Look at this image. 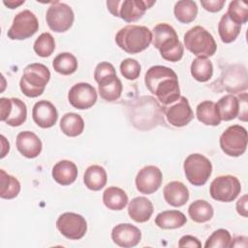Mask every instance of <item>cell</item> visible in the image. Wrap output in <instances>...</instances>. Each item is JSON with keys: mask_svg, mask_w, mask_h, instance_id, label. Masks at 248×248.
<instances>
[{"mask_svg": "<svg viewBox=\"0 0 248 248\" xmlns=\"http://www.w3.org/2000/svg\"><path fill=\"white\" fill-rule=\"evenodd\" d=\"M144 82L147 89L163 105L173 104L180 98L177 75L169 67L152 66L145 73Z\"/></svg>", "mask_w": 248, "mask_h": 248, "instance_id": "1", "label": "cell"}, {"mask_svg": "<svg viewBox=\"0 0 248 248\" xmlns=\"http://www.w3.org/2000/svg\"><path fill=\"white\" fill-rule=\"evenodd\" d=\"M152 44L167 61L177 62L183 56L184 47L178 40L174 28L168 23H159L154 26Z\"/></svg>", "mask_w": 248, "mask_h": 248, "instance_id": "2", "label": "cell"}, {"mask_svg": "<svg viewBox=\"0 0 248 248\" xmlns=\"http://www.w3.org/2000/svg\"><path fill=\"white\" fill-rule=\"evenodd\" d=\"M152 42V32L141 25H127L115 35V43L127 53L136 54L146 49Z\"/></svg>", "mask_w": 248, "mask_h": 248, "instance_id": "3", "label": "cell"}, {"mask_svg": "<svg viewBox=\"0 0 248 248\" xmlns=\"http://www.w3.org/2000/svg\"><path fill=\"white\" fill-rule=\"evenodd\" d=\"M49 78L50 72L46 66L41 63H32L23 70L19 81L20 90L27 97H38L44 93Z\"/></svg>", "mask_w": 248, "mask_h": 248, "instance_id": "4", "label": "cell"}, {"mask_svg": "<svg viewBox=\"0 0 248 248\" xmlns=\"http://www.w3.org/2000/svg\"><path fill=\"white\" fill-rule=\"evenodd\" d=\"M185 47L198 57L212 56L217 46L213 36L203 27L197 25L189 29L184 35Z\"/></svg>", "mask_w": 248, "mask_h": 248, "instance_id": "5", "label": "cell"}, {"mask_svg": "<svg viewBox=\"0 0 248 248\" xmlns=\"http://www.w3.org/2000/svg\"><path fill=\"white\" fill-rule=\"evenodd\" d=\"M155 1L148 0H109L107 1L108 10L114 16H119L126 22H135L141 18L145 11Z\"/></svg>", "mask_w": 248, "mask_h": 248, "instance_id": "6", "label": "cell"}, {"mask_svg": "<svg viewBox=\"0 0 248 248\" xmlns=\"http://www.w3.org/2000/svg\"><path fill=\"white\" fill-rule=\"evenodd\" d=\"M183 169L188 181L194 186H202L212 172L211 162L199 153L190 154L184 161Z\"/></svg>", "mask_w": 248, "mask_h": 248, "instance_id": "7", "label": "cell"}, {"mask_svg": "<svg viewBox=\"0 0 248 248\" xmlns=\"http://www.w3.org/2000/svg\"><path fill=\"white\" fill-rule=\"evenodd\" d=\"M247 131L240 125L228 127L220 137V147L222 151L231 156L238 157L246 151Z\"/></svg>", "mask_w": 248, "mask_h": 248, "instance_id": "8", "label": "cell"}, {"mask_svg": "<svg viewBox=\"0 0 248 248\" xmlns=\"http://www.w3.org/2000/svg\"><path fill=\"white\" fill-rule=\"evenodd\" d=\"M241 191L239 180L233 175H220L213 179L209 186L211 198L218 202H231L234 201Z\"/></svg>", "mask_w": 248, "mask_h": 248, "instance_id": "9", "label": "cell"}, {"mask_svg": "<svg viewBox=\"0 0 248 248\" xmlns=\"http://www.w3.org/2000/svg\"><path fill=\"white\" fill-rule=\"evenodd\" d=\"M75 19V15L72 8L59 1L53 2L47 9L46 20L48 27L57 33H62L69 30Z\"/></svg>", "mask_w": 248, "mask_h": 248, "instance_id": "10", "label": "cell"}, {"mask_svg": "<svg viewBox=\"0 0 248 248\" xmlns=\"http://www.w3.org/2000/svg\"><path fill=\"white\" fill-rule=\"evenodd\" d=\"M38 29L39 21L37 16L31 11L24 10L14 17L7 36L11 40H25L36 34Z\"/></svg>", "mask_w": 248, "mask_h": 248, "instance_id": "11", "label": "cell"}, {"mask_svg": "<svg viewBox=\"0 0 248 248\" xmlns=\"http://www.w3.org/2000/svg\"><path fill=\"white\" fill-rule=\"evenodd\" d=\"M27 108L23 101L18 98L0 99V120L9 126L17 127L26 120Z\"/></svg>", "mask_w": 248, "mask_h": 248, "instance_id": "12", "label": "cell"}, {"mask_svg": "<svg viewBox=\"0 0 248 248\" xmlns=\"http://www.w3.org/2000/svg\"><path fill=\"white\" fill-rule=\"evenodd\" d=\"M56 227L62 235L72 240L82 238L87 231L85 219L81 215L74 212L61 214L56 221Z\"/></svg>", "mask_w": 248, "mask_h": 248, "instance_id": "13", "label": "cell"}, {"mask_svg": "<svg viewBox=\"0 0 248 248\" xmlns=\"http://www.w3.org/2000/svg\"><path fill=\"white\" fill-rule=\"evenodd\" d=\"M70 104L78 109H87L97 101L96 89L89 83L79 82L73 85L68 93Z\"/></svg>", "mask_w": 248, "mask_h": 248, "instance_id": "14", "label": "cell"}, {"mask_svg": "<svg viewBox=\"0 0 248 248\" xmlns=\"http://www.w3.org/2000/svg\"><path fill=\"white\" fill-rule=\"evenodd\" d=\"M163 174L156 166H146L142 168L136 176V187L138 191L144 195L155 193L161 186Z\"/></svg>", "mask_w": 248, "mask_h": 248, "instance_id": "15", "label": "cell"}, {"mask_svg": "<svg viewBox=\"0 0 248 248\" xmlns=\"http://www.w3.org/2000/svg\"><path fill=\"white\" fill-rule=\"evenodd\" d=\"M166 117L170 125L183 127L192 121L194 113L188 100L184 96H180L173 105L166 108Z\"/></svg>", "mask_w": 248, "mask_h": 248, "instance_id": "16", "label": "cell"}, {"mask_svg": "<svg viewBox=\"0 0 248 248\" xmlns=\"http://www.w3.org/2000/svg\"><path fill=\"white\" fill-rule=\"evenodd\" d=\"M111 239L120 247L130 248L140 243L141 232L138 227L129 223H122L112 229Z\"/></svg>", "mask_w": 248, "mask_h": 248, "instance_id": "17", "label": "cell"}, {"mask_svg": "<svg viewBox=\"0 0 248 248\" xmlns=\"http://www.w3.org/2000/svg\"><path fill=\"white\" fill-rule=\"evenodd\" d=\"M32 117L39 127L46 129L52 127L56 123L58 113L52 103L46 100H41L34 105Z\"/></svg>", "mask_w": 248, "mask_h": 248, "instance_id": "18", "label": "cell"}, {"mask_svg": "<svg viewBox=\"0 0 248 248\" xmlns=\"http://www.w3.org/2000/svg\"><path fill=\"white\" fill-rule=\"evenodd\" d=\"M16 145L19 153L29 159L38 157L42 151V141L40 138L30 131L18 133Z\"/></svg>", "mask_w": 248, "mask_h": 248, "instance_id": "19", "label": "cell"}, {"mask_svg": "<svg viewBox=\"0 0 248 248\" xmlns=\"http://www.w3.org/2000/svg\"><path fill=\"white\" fill-rule=\"evenodd\" d=\"M99 94L107 102H113L120 98L122 93V82L117 78L116 73L102 78L98 81Z\"/></svg>", "mask_w": 248, "mask_h": 248, "instance_id": "20", "label": "cell"}, {"mask_svg": "<svg viewBox=\"0 0 248 248\" xmlns=\"http://www.w3.org/2000/svg\"><path fill=\"white\" fill-rule=\"evenodd\" d=\"M164 199L171 206L179 207L184 205L189 200V190L180 181L168 183L163 190Z\"/></svg>", "mask_w": 248, "mask_h": 248, "instance_id": "21", "label": "cell"}, {"mask_svg": "<svg viewBox=\"0 0 248 248\" xmlns=\"http://www.w3.org/2000/svg\"><path fill=\"white\" fill-rule=\"evenodd\" d=\"M153 204L145 197L134 198L128 205V214L137 223L148 221L153 213Z\"/></svg>", "mask_w": 248, "mask_h": 248, "instance_id": "22", "label": "cell"}, {"mask_svg": "<svg viewBox=\"0 0 248 248\" xmlns=\"http://www.w3.org/2000/svg\"><path fill=\"white\" fill-rule=\"evenodd\" d=\"M52 177L60 185H70L78 177V168L75 163L69 160H62L52 168Z\"/></svg>", "mask_w": 248, "mask_h": 248, "instance_id": "23", "label": "cell"}, {"mask_svg": "<svg viewBox=\"0 0 248 248\" xmlns=\"http://www.w3.org/2000/svg\"><path fill=\"white\" fill-rule=\"evenodd\" d=\"M215 106L221 120L230 121L239 114V100L232 94L223 96Z\"/></svg>", "mask_w": 248, "mask_h": 248, "instance_id": "24", "label": "cell"}, {"mask_svg": "<svg viewBox=\"0 0 248 248\" xmlns=\"http://www.w3.org/2000/svg\"><path fill=\"white\" fill-rule=\"evenodd\" d=\"M187 218L181 211L178 210H165L157 214L155 224L164 230L177 229L184 226Z\"/></svg>", "mask_w": 248, "mask_h": 248, "instance_id": "25", "label": "cell"}, {"mask_svg": "<svg viewBox=\"0 0 248 248\" xmlns=\"http://www.w3.org/2000/svg\"><path fill=\"white\" fill-rule=\"evenodd\" d=\"M107 171L99 165L89 166L83 175L85 186L92 191H99L107 184Z\"/></svg>", "mask_w": 248, "mask_h": 248, "instance_id": "26", "label": "cell"}, {"mask_svg": "<svg viewBox=\"0 0 248 248\" xmlns=\"http://www.w3.org/2000/svg\"><path fill=\"white\" fill-rule=\"evenodd\" d=\"M103 202L110 210H122L128 203V196L123 189L112 186L105 190Z\"/></svg>", "mask_w": 248, "mask_h": 248, "instance_id": "27", "label": "cell"}, {"mask_svg": "<svg viewBox=\"0 0 248 248\" xmlns=\"http://www.w3.org/2000/svg\"><path fill=\"white\" fill-rule=\"evenodd\" d=\"M196 115L200 122L207 126H218L222 121L215 103L212 101H203L200 103L196 109Z\"/></svg>", "mask_w": 248, "mask_h": 248, "instance_id": "28", "label": "cell"}, {"mask_svg": "<svg viewBox=\"0 0 248 248\" xmlns=\"http://www.w3.org/2000/svg\"><path fill=\"white\" fill-rule=\"evenodd\" d=\"M60 129L68 137H78L84 129V121L79 114L68 112L60 120Z\"/></svg>", "mask_w": 248, "mask_h": 248, "instance_id": "29", "label": "cell"}, {"mask_svg": "<svg viewBox=\"0 0 248 248\" xmlns=\"http://www.w3.org/2000/svg\"><path fill=\"white\" fill-rule=\"evenodd\" d=\"M212 205L204 200H197L188 208L190 218L196 223H204L213 217Z\"/></svg>", "mask_w": 248, "mask_h": 248, "instance_id": "30", "label": "cell"}, {"mask_svg": "<svg viewBox=\"0 0 248 248\" xmlns=\"http://www.w3.org/2000/svg\"><path fill=\"white\" fill-rule=\"evenodd\" d=\"M241 25L233 22L227 13L222 16L218 23V32L221 41L225 44H230L233 42L240 33Z\"/></svg>", "mask_w": 248, "mask_h": 248, "instance_id": "31", "label": "cell"}, {"mask_svg": "<svg viewBox=\"0 0 248 248\" xmlns=\"http://www.w3.org/2000/svg\"><path fill=\"white\" fill-rule=\"evenodd\" d=\"M173 14L175 18L181 23H190L195 20L198 15L196 2L192 0H181L175 3Z\"/></svg>", "mask_w": 248, "mask_h": 248, "instance_id": "32", "label": "cell"}, {"mask_svg": "<svg viewBox=\"0 0 248 248\" xmlns=\"http://www.w3.org/2000/svg\"><path fill=\"white\" fill-rule=\"evenodd\" d=\"M20 192V183L4 170H0V197L5 200L15 199Z\"/></svg>", "mask_w": 248, "mask_h": 248, "instance_id": "33", "label": "cell"}, {"mask_svg": "<svg viewBox=\"0 0 248 248\" xmlns=\"http://www.w3.org/2000/svg\"><path fill=\"white\" fill-rule=\"evenodd\" d=\"M213 74V65L206 57H197L191 64L192 77L201 82H205L210 79Z\"/></svg>", "mask_w": 248, "mask_h": 248, "instance_id": "34", "label": "cell"}, {"mask_svg": "<svg viewBox=\"0 0 248 248\" xmlns=\"http://www.w3.org/2000/svg\"><path fill=\"white\" fill-rule=\"evenodd\" d=\"M52 67L58 74L69 76L77 71L78 60L72 53L62 52L54 57L52 61Z\"/></svg>", "mask_w": 248, "mask_h": 248, "instance_id": "35", "label": "cell"}, {"mask_svg": "<svg viewBox=\"0 0 248 248\" xmlns=\"http://www.w3.org/2000/svg\"><path fill=\"white\" fill-rule=\"evenodd\" d=\"M34 51L41 57H47L55 49V41L50 33L41 34L34 43Z\"/></svg>", "mask_w": 248, "mask_h": 248, "instance_id": "36", "label": "cell"}, {"mask_svg": "<svg viewBox=\"0 0 248 248\" xmlns=\"http://www.w3.org/2000/svg\"><path fill=\"white\" fill-rule=\"evenodd\" d=\"M227 15L235 23L241 25L248 20V6L243 1H232L229 5Z\"/></svg>", "mask_w": 248, "mask_h": 248, "instance_id": "37", "label": "cell"}, {"mask_svg": "<svg viewBox=\"0 0 248 248\" xmlns=\"http://www.w3.org/2000/svg\"><path fill=\"white\" fill-rule=\"evenodd\" d=\"M232 236L229 231L225 229H219L212 232V234L206 239L205 248H227L230 247Z\"/></svg>", "mask_w": 248, "mask_h": 248, "instance_id": "38", "label": "cell"}, {"mask_svg": "<svg viewBox=\"0 0 248 248\" xmlns=\"http://www.w3.org/2000/svg\"><path fill=\"white\" fill-rule=\"evenodd\" d=\"M120 72L125 78L134 80L140 77V65L136 59L126 58L120 64Z\"/></svg>", "mask_w": 248, "mask_h": 248, "instance_id": "39", "label": "cell"}, {"mask_svg": "<svg viewBox=\"0 0 248 248\" xmlns=\"http://www.w3.org/2000/svg\"><path fill=\"white\" fill-rule=\"evenodd\" d=\"M115 73L116 72H115V69H114L113 65L105 61V62L99 63L96 66L95 72H94V78H95V80L98 81L102 78H105V77H107L108 75L115 74Z\"/></svg>", "mask_w": 248, "mask_h": 248, "instance_id": "40", "label": "cell"}, {"mask_svg": "<svg viewBox=\"0 0 248 248\" xmlns=\"http://www.w3.org/2000/svg\"><path fill=\"white\" fill-rule=\"evenodd\" d=\"M225 0H201V4L204 10L210 13H216L223 9Z\"/></svg>", "mask_w": 248, "mask_h": 248, "instance_id": "41", "label": "cell"}, {"mask_svg": "<svg viewBox=\"0 0 248 248\" xmlns=\"http://www.w3.org/2000/svg\"><path fill=\"white\" fill-rule=\"evenodd\" d=\"M179 247H193V248H200L202 247V243L200 240L193 236V235H184L179 239L178 242Z\"/></svg>", "mask_w": 248, "mask_h": 248, "instance_id": "42", "label": "cell"}, {"mask_svg": "<svg viewBox=\"0 0 248 248\" xmlns=\"http://www.w3.org/2000/svg\"><path fill=\"white\" fill-rule=\"evenodd\" d=\"M236 211L239 215L247 217V196L244 195L236 202Z\"/></svg>", "mask_w": 248, "mask_h": 248, "instance_id": "43", "label": "cell"}, {"mask_svg": "<svg viewBox=\"0 0 248 248\" xmlns=\"http://www.w3.org/2000/svg\"><path fill=\"white\" fill-rule=\"evenodd\" d=\"M1 143H2V151H1V158H4L6 154L10 150V143L9 141L5 139V137L2 135L1 136Z\"/></svg>", "mask_w": 248, "mask_h": 248, "instance_id": "44", "label": "cell"}, {"mask_svg": "<svg viewBox=\"0 0 248 248\" xmlns=\"http://www.w3.org/2000/svg\"><path fill=\"white\" fill-rule=\"evenodd\" d=\"M24 0H20V1H15V0H8V1H3V3H4V5L5 6H7L9 9H16V8H17L18 6H20V5H22V4H24Z\"/></svg>", "mask_w": 248, "mask_h": 248, "instance_id": "45", "label": "cell"}]
</instances>
